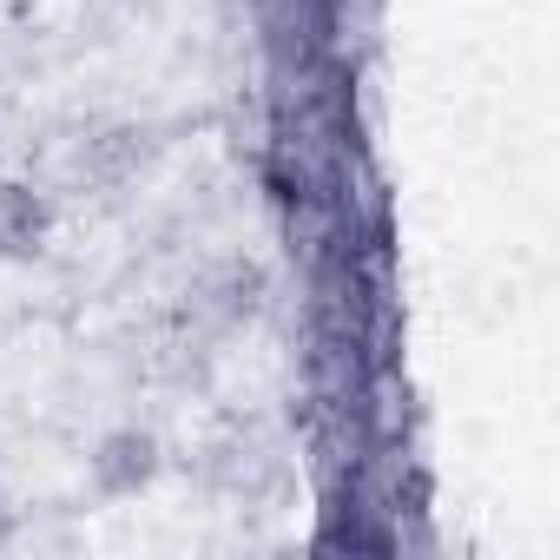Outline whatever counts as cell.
I'll list each match as a JSON object with an SVG mask.
<instances>
[{
    "mask_svg": "<svg viewBox=\"0 0 560 560\" xmlns=\"http://www.w3.org/2000/svg\"><path fill=\"white\" fill-rule=\"evenodd\" d=\"M159 468H165V448H159V435L139 429V422L106 429V435L93 442V455H86V481H93V494H106V501L145 494V488L159 481Z\"/></svg>",
    "mask_w": 560,
    "mask_h": 560,
    "instance_id": "obj_1",
    "label": "cell"
},
{
    "mask_svg": "<svg viewBox=\"0 0 560 560\" xmlns=\"http://www.w3.org/2000/svg\"><path fill=\"white\" fill-rule=\"evenodd\" d=\"M257 298H264L257 264L224 257V264H211V270H198V277H191V291H185V317H191L198 330L224 337V330H237V324H250V317H257Z\"/></svg>",
    "mask_w": 560,
    "mask_h": 560,
    "instance_id": "obj_2",
    "label": "cell"
},
{
    "mask_svg": "<svg viewBox=\"0 0 560 560\" xmlns=\"http://www.w3.org/2000/svg\"><path fill=\"white\" fill-rule=\"evenodd\" d=\"M54 237V198L27 178H0V264H34Z\"/></svg>",
    "mask_w": 560,
    "mask_h": 560,
    "instance_id": "obj_3",
    "label": "cell"
},
{
    "mask_svg": "<svg viewBox=\"0 0 560 560\" xmlns=\"http://www.w3.org/2000/svg\"><path fill=\"white\" fill-rule=\"evenodd\" d=\"M145 126H106V132H93L86 145H80V172H86V185H126L139 165H145Z\"/></svg>",
    "mask_w": 560,
    "mask_h": 560,
    "instance_id": "obj_4",
    "label": "cell"
}]
</instances>
